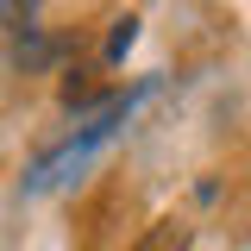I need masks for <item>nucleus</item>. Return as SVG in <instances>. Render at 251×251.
Segmentation results:
<instances>
[{
  "label": "nucleus",
  "mask_w": 251,
  "mask_h": 251,
  "mask_svg": "<svg viewBox=\"0 0 251 251\" xmlns=\"http://www.w3.org/2000/svg\"><path fill=\"white\" fill-rule=\"evenodd\" d=\"M126 120H132V94H126V100H107L88 126H75V138H69L63 151H50V157L25 176V195H57V188H69V182L94 163V157H100V151L126 132Z\"/></svg>",
  "instance_id": "f257e3e1"
},
{
  "label": "nucleus",
  "mask_w": 251,
  "mask_h": 251,
  "mask_svg": "<svg viewBox=\"0 0 251 251\" xmlns=\"http://www.w3.org/2000/svg\"><path fill=\"white\" fill-rule=\"evenodd\" d=\"M132 251H188V226L182 220H157V226H145V239Z\"/></svg>",
  "instance_id": "f03ea898"
},
{
  "label": "nucleus",
  "mask_w": 251,
  "mask_h": 251,
  "mask_svg": "<svg viewBox=\"0 0 251 251\" xmlns=\"http://www.w3.org/2000/svg\"><path fill=\"white\" fill-rule=\"evenodd\" d=\"M132 38H138V19H113V38H107V63H120L132 50Z\"/></svg>",
  "instance_id": "7ed1b4c3"
},
{
  "label": "nucleus",
  "mask_w": 251,
  "mask_h": 251,
  "mask_svg": "<svg viewBox=\"0 0 251 251\" xmlns=\"http://www.w3.org/2000/svg\"><path fill=\"white\" fill-rule=\"evenodd\" d=\"M0 19H31V0H0Z\"/></svg>",
  "instance_id": "20e7f679"
}]
</instances>
